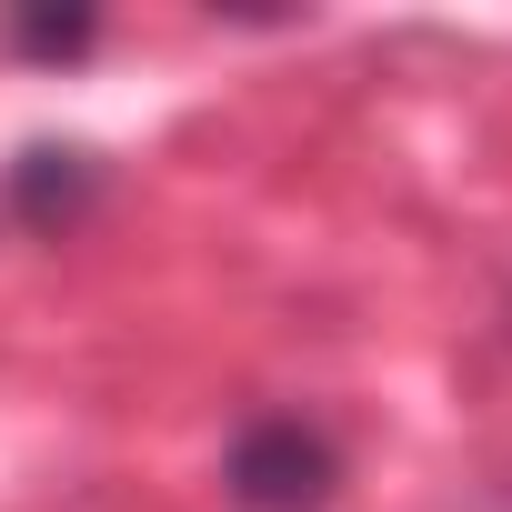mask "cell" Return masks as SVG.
<instances>
[{"label":"cell","instance_id":"1","mask_svg":"<svg viewBox=\"0 0 512 512\" xmlns=\"http://www.w3.org/2000/svg\"><path fill=\"white\" fill-rule=\"evenodd\" d=\"M332 482H342V452H332V432L302 422V412L241 422L231 452H221V492H231L241 512H322Z\"/></svg>","mask_w":512,"mask_h":512},{"label":"cell","instance_id":"2","mask_svg":"<svg viewBox=\"0 0 512 512\" xmlns=\"http://www.w3.org/2000/svg\"><path fill=\"white\" fill-rule=\"evenodd\" d=\"M91 191H101V161H91V151H31V161L11 171V211H21L31 231H71V221L91 211Z\"/></svg>","mask_w":512,"mask_h":512},{"label":"cell","instance_id":"3","mask_svg":"<svg viewBox=\"0 0 512 512\" xmlns=\"http://www.w3.org/2000/svg\"><path fill=\"white\" fill-rule=\"evenodd\" d=\"M91 31H101L91 11H21V21H11V41H21V51H41V61H71V51H91Z\"/></svg>","mask_w":512,"mask_h":512}]
</instances>
